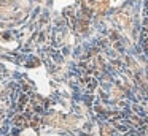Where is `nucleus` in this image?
Returning a JSON list of instances; mask_svg holds the SVG:
<instances>
[{
  "label": "nucleus",
  "mask_w": 148,
  "mask_h": 136,
  "mask_svg": "<svg viewBox=\"0 0 148 136\" xmlns=\"http://www.w3.org/2000/svg\"><path fill=\"white\" fill-rule=\"evenodd\" d=\"M143 43H145V49L148 52V0H147V6H145V21H143Z\"/></svg>",
  "instance_id": "obj_1"
}]
</instances>
